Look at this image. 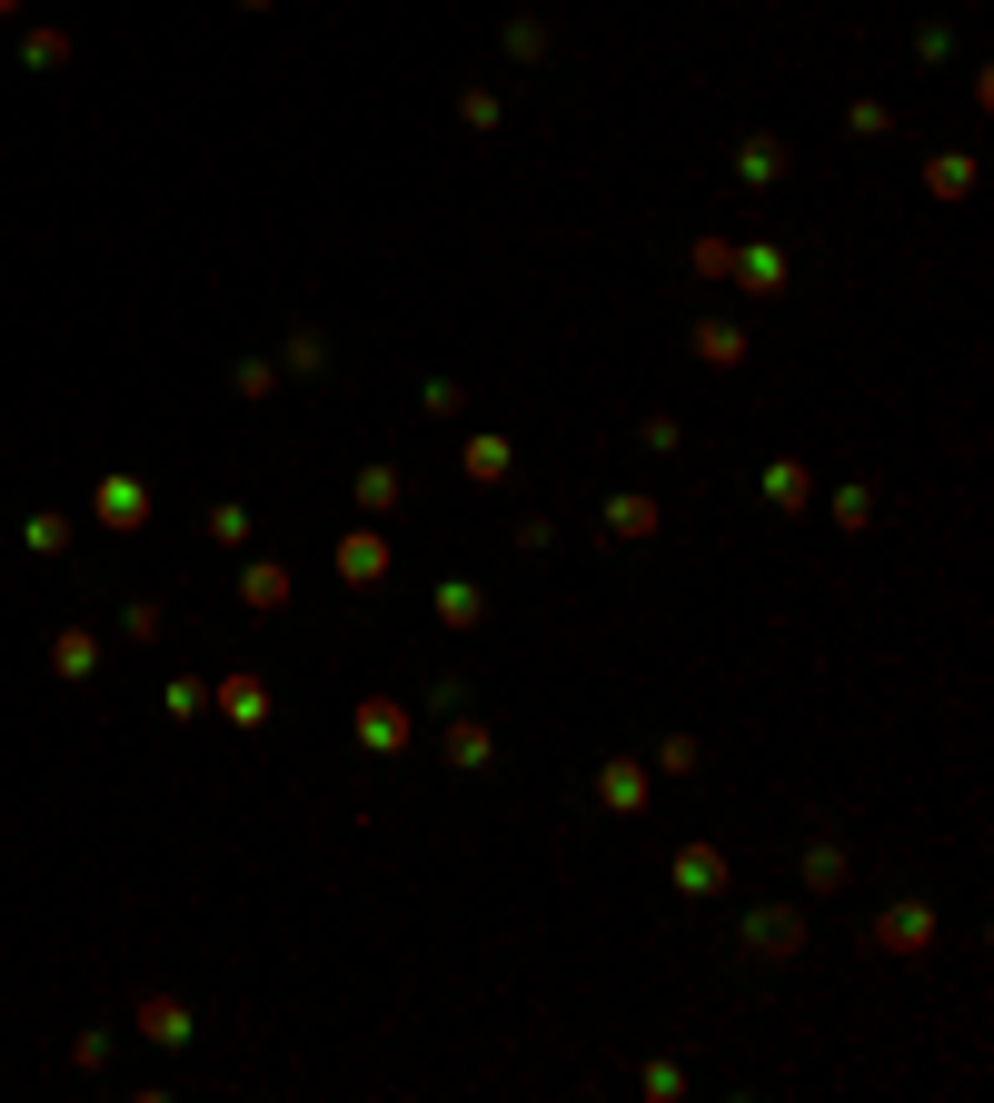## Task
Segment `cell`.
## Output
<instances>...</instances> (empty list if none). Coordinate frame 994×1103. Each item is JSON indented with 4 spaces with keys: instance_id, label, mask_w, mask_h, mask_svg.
Segmentation results:
<instances>
[{
    "instance_id": "cell-1",
    "label": "cell",
    "mask_w": 994,
    "mask_h": 1103,
    "mask_svg": "<svg viewBox=\"0 0 994 1103\" xmlns=\"http://www.w3.org/2000/svg\"><path fill=\"white\" fill-rule=\"evenodd\" d=\"M676 885H686V895H716V885H726V865H716L706 845H686V855H676Z\"/></svg>"
},
{
    "instance_id": "cell-2",
    "label": "cell",
    "mask_w": 994,
    "mask_h": 1103,
    "mask_svg": "<svg viewBox=\"0 0 994 1103\" xmlns=\"http://www.w3.org/2000/svg\"><path fill=\"white\" fill-rule=\"evenodd\" d=\"M607 805H627V815H637V805H646V775H637V765H607Z\"/></svg>"
}]
</instances>
